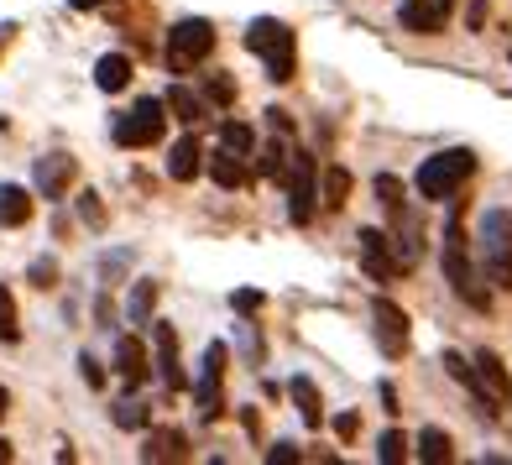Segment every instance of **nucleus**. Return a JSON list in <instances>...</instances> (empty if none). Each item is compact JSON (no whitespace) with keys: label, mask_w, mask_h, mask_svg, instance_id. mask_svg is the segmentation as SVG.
I'll list each match as a JSON object with an SVG mask.
<instances>
[{"label":"nucleus","mask_w":512,"mask_h":465,"mask_svg":"<svg viewBox=\"0 0 512 465\" xmlns=\"http://www.w3.org/2000/svg\"><path fill=\"white\" fill-rule=\"evenodd\" d=\"M335 434L351 439V434H356V413H340V418H335Z\"/></svg>","instance_id":"nucleus-41"},{"label":"nucleus","mask_w":512,"mask_h":465,"mask_svg":"<svg viewBox=\"0 0 512 465\" xmlns=\"http://www.w3.org/2000/svg\"><path fill=\"white\" fill-rule=\"evenodd\" d=\"M204 100L209 105H236V79H230V74H220V68H215V74H209V84H204Z\"/></svg>","instance_id":"nucleus-31"},{"label":"nucleus","mask_w":512,"mask_h":465,"mask_svg":"<svg viewBox=\"0 0 512 465\" xmlns=\"http://www.w3.org/2000/svg\"><path fill=\"white\" fill-rule=\"evenodd\" d=\"M450 6H455V0H434V11H439V16H450Z\"/></svg>","instance_id":"nucleus-44"},{"label":"nucleus","mask_w":512,"mask_h":465,"mask_svg":"<svg viewBox=\"0 0 512 465\" xmlns=\"http://www.w3.org/2000/svg\"><path fill=\"white\" fill-rule=\"evenodd\" d=\"M377 199H382V209H387L392 220H398L403 209H408V199H403V183L392 178V173H382V178H377Z\"/></svg>","instance_id":"nucleus-30"},{"label":"nucleus","mask_w":512,"mask_h":465,"mask_svg":"<svg viewBox=\"0 0 512 465\" xmlns=\"http://www.w3.org/2000/svg\"><path fill=\"white\" fill-rule=\"evenodd\" d=\"M126 262H131V257H126V251H110V257L100 262V272H105V283H115V277H121V272H126Z\"/></svg>","instance_id":"nucleus-37"},{"label":"nucleus","mask_w":512,"mask_h":465,"mask_svg":"<svg viewBox=\"0 0 512 465\" xmlns=\"http://www.w3.org/2000/svg\"><path fill=\"white\" fill-rule=\"evenodd\" d=\"M147 371H152V361H147V345H142V340H136V335L115 340V377L136 392V387L147 382Z\"/></svg>","instance_id":"nucleus-14"},{"label":"nucleus","mask_w":512,"mask_h":465,"mask_svg":"<svg viewBox=\"0 0 512 465\" xmlns=\"http://www.w3.org/2000/svg\"><path fill=\"white\" fill-rule=\"evenodd\" d=\"M283 162H288V136H277V142H267L262 157H256V173H262V178H288Z\"/></svg>","instance_id":"nucleus-25"},{"label":"nucleus","mask_w":512,"mask_h":465,"mask_svg":"<svg viewBox=\"0 0 512 465\" xmlns=\"http://www.w3.org/2000/svg\"><path fill=\"white\" fill-rule=\"evenodd\" d=\"M152 309H157V283L142 277V283H131V293H126V319L131 324H152Z\"/></svg>","instance_id":"nucleus-21"},{"label":"nucleus","mask_w":512,"mask_h":465,"mask_svg":"<svg viewBox=\"0 0 512 465\" xmlns=\"http://www.w3.org/2000/svg\"><path fill=\"white\" fill-rule=\"evenodd\" d=\"M398 16H403V27H408V32H424V37H434L439 27H445V16H439L434 6H424V0H403V11H398Z\"/></svg>","instance_id":"nucleus-24"},{"label":"nucleus","mask_w":512,"mask_h":465,"mask_svg":"<svg viewBox=\"0 0 512 465\" xmlns=\"http://www.w3.org/2000/svg\"><path fill=\"white\" fill-rule=\"evenodd\" d=\"M267 126H272L277 136H293V115H288V110H277V105H272V110H267Z\"/></svg>","instance_id":"nucleus-39"},{"label":"nucleus","mask_w":512,"mask_h":465,"mask_svg":"<svg viewBox=\"0 0 512 465\" xmlns=\"http://www.w3.org/2000/svg\"><path fill=\"white\" fill-rule=\"evenodd\" d=\"M32 220V194L16 189V183H0V225H27Z\"/></svg>","instance_id":"nucleus-19"},{"label":"nucleus","mask_w":512,"mask_h":465,"mask_svg":"<svg viewBox=\"0 0 512 465\" xmlns=\"http://www.w3.org/2000/svg\"><path fill=\"white\" fill-rule=\"evenodd\" d=\"M262 304H267L262 288H236V293H230V309H236V314H256Z\"/></svg>","instance_id":"nucleus-35"},{"label":"nucleus","mask_w":512,"mask_h":465,"mask_svg":"<svg viewBox=\"0 0 512 465\" xmlns=\"http://www.w3.org/2000/svg\"><path fill=\"white\" fill-rule=\"evenodd\" d=\"M209 53H215V27H209L204 16L173 21V32H168V74H189V68H199Z\"/></svg>","instance_id":"nucleus-5"},{"label":"nucleus","mask_w":512,"mask_h":465,"mask_svg":"<svg viewBox=\"0 0 512 465\" xmlns=\"http://www.w3.org/2000/svg\"><path fill=\"white\" fill-rule=\"evenodd\" d=\"M377 460H382V465H403V460H408V439H403L398 429H387V434L377 439Z\"/></svg>","instance_id":"nucleus-32"},{"label":"nucleus","mask_w":512,"mask_h":465,"mask_svg":"<svg viewBox=\"0 0 512 465\" xmlns=\"http://www.w3.org/2000/svg\"><path fill=\"white\" fill-rule=\"evenodd\" d=\"M79 377H84L89 387H105V366H100L95 356H89V351H84V356H79Z\"/></svg>","instance_id":"nucleus-36"},{"label":"nucleus","mask_w":512,"mask_h":465,"mask_svg":"<svg viewBox=\"0 0 512 465\" xmlns=\"http://www.w3.org/2000/svg\"><path fill=\"white\" fill-rule=\"evenodd\" d=\"M142 460H147V465H157V460H183V434H178V429H152Z\"/></svg>","instance_id":"nucleus-23"},{"label":"nucleus","mask_w":512,"mask_h":465,"mask_svg":"<svg viewBox=\"0 0 512 465\" xmlns=\"http://www.w3.org/2000/svg\"><path fill=\"white\" fill-rule=\"evenodd\" d=\"M418 460L424 465H450L455 460V439L445 429H424L418 434Z\"/></svg>","instance_id":"nucleus-22"},{"label":"nucleus","mask_w":512,"mask_h":465,"mask_svg":"<svg viewBox=\"0 0 512 465\" xmlns=\"http://www.w3.org/2000/svg\"><path fill=\"white\" fill-rule=\"evenodd\" d=\"M209 173H215L220 189H246V178H251V168H246V152L215 147V157H209Z\"/></svg>","instance_id":"nucleus-16"},{"label":"nucleus","mask_w":512,"mask_h":465,"mask_svg":"<svg viewBox=\"0 0 512 465\" xmlns=\"http://www.w3.org/2000/svg\"><path fill=\"white\" fill-rule=\"evenodd\" d=\"M74 11H95V6H105V0H68Z\"/></svg>","instance_id":"nucleus-42"},{"label":"nucleus","mask_w":512,"mask_h":465,"mask_svg":"<svg viewBox=\"0 0 512 465\" xmlns=\"http://www.w3.org/2000/svg\"><path fill=\"white\" fill-rule=\"evenodd\" d=\"M79 220H84V225H95V230H105V209H100V194H95V189H84V194H79Z\"/></svg>","instance_id":"nucleus-34"},{"label":"nucleus","mask_w":512,"mask_h":465,"mask_svg":"<svg viewBox=\"0 0 512 465\" xmlns=\"http://www.w3.org/2000/svg\"><path fill=\"white\" fill-rule=\"evenodd\" d=\"M162 105H168V110L178 115L183 126H199L204 115H209V105L194 95V89H183V84H173V89H168V100H162Z\"/></svg>","instance_id":"nucleus-20"},{"label":"nucleus","mask_w":512,"mask_h":465,"mask_svg":"<svg viewBox=\"0 0 512 465\" xmlns=\"http://www.w3.org/2000/svg\"><path fill=\"white\" fill-rule=\"evenodd\" d=\"M476 173V152L471 147H445V152H434V157H424V168H418V178H413V189H418V199H455L460 194V183Z\"/></svg>","instance_id":"nucleus-2"},{"label":"nucleus","mask_w":512,"mask_h":465,"mask_svg":"<svg viewBox=\"0 0 512 465\" xmlns=\"http://www.w3.org/2000/svg\"><path fill=\"white\" fill-rule=\"evenodd\" d=\"M267 460L272 465H288V460H298V445H293V439H277V445L267 450Z\"/></svg>","instance_id":"nucleus-38"},{"label":"nucleus","mask_w":512,"mask_h":465,"mask_svg":"<svg viewBox=\"0 0 512 465\" xmlns=\"http://www.w3.org/2000/svg\"><path fill=\"white\" fill-rule=\"evenodd\" d=\"M110 418H115V429H147V424H152V408L126 398V403H115V413H110Z\"/></svg>","instance_id":"nucleus-29"},{"label":"nucleus","mask_w":512,"mask_h":465,"mask_svg":"<svg viewBox=\"0 0 512 465\" xmlns=\"http://www.w3.org/2000/svg\"><path fill=\"white\" fill-rule=\"evenodd\" d=\"M199 173H204V147H199V136L189 131V136H178L173 152H168V178L173 183H194Z\"/></svg>","instance_id":"nucleus-15"},{"label":"nucleus","mask_w":512,"mask_h":465,"mask_svg":"<svg viewBox=\"0 0 512 465\" xmlns=\"http://www.w3.org/2000/svg\"><path fill=\"white\" fill-rule=\"evenodd\" d=\"M288 392H293V408H298V418H304L309 429H319V424H324V403H319V387H314V377H293V382H288Z\"/></svg>","instance_id":"nucleus-17"},{"label":"nucleus","mask_w":512,"mask_h":465,"mask_svg":"<svg viewBox=\"0 0 512 465\" xmlns=\"http://www.w3.org/2000/svg\"><path fill=\"white\" fill-rule=\"evenodd\" d=\"M220 147H230V152H246V157H256V131H251L246 121H225V126H220Z\"/></svg>","instance_id":"nucleus-26"},{"label":"nucleus","mask_w":512,"mask_h":465,"mask_svg":"<svg viewBox=\"0 0 512 465\" xmlns=\"http://www.w3.org/2000/svg\"><path fill=\"white\" fill-rule=\"evenodd\" d=\"M152 345H157V377L168 382L173 392L189 387V377H183V366H178V335H173V324H157L152 319Z\"/></svg>","instance_id":"nucleus-13"},{"label":"nucleus","mask_w":512,"mask_h":465,"mask_svg":"<svg viewBox=\"0 0 512 465\" xmlns=\"http://www.w3.org/2000/svg\"><path fill=\"white\" fill-rule=\"evenodd\" d=\"M21 340V319H16V298L11 288L0 283V345H16Z\"/></svg>","instance_id":"nucleus-27"},{"label":"nucleus","mask_w":512,"mask_h":465,"mask_svg":"<svg viewBox=\"0 0 512 465\" xmlns=\"http://www.w3.org/2000/svg\"><path fill=\"white\" fill-rule=\"evenodd\" d=\"M471 366H476V408L486 413V418H497L507 403H512V377H507V366H502V356L497 351H476L471 356Z\"/></svg>","instance_id":"nucleus-7"},{"label":"nucleus","mask_w":512,"mask_h":465,"mask_svg":"<svg viewBox=\"0 0 512 465\" xmlns=\"http://www.w3.org/2000/svg\"><path fill=\"white\" fill-rule=\"evenodd\" d=\"M6 408H11V392H6V387H0V418H6Z\"/></svg>","instance_id":"nucleus-43"},{"label":"nucleus","mask_w":512,"mask_h":465,"mask_svg":"<svg viewBox=\"0 0 512 465\" xmlns=\"http://www.w3.org/2000/svg\"><path fill=\"white\" fill-rule=\"evenodd\" d=\"M162 131H168V105L147 95V100H136L121 121H115V142L121 147H157Z\"/></svg>","instance_id":"nucleus-6"},{"label":"nucleus","mask_w":512,"mask_h":465,"mask_svg":"<svg viewBox=\"0 0 512 465\" xmlns=\"http://www.w3.org/2000/svg\"><path fill=\"white\" fill-rule=\"evenodd\" d=\"M95 84L105 89V95H121V89L131 84V58L126 53H105L95 63Z\"/></svg>","instance_id":"nucleus-18"},{"label":"nucleus","mask_w":512,"mask_h":465,"mask_svg":"<svg viewBox=\"0 0 512 465\" xmlns=\"http://www.w3.org/2000/svg\"><path fill=\"white\" fill-rule=\"evenodd\" d=\"M74 157L68 152H48V157H37V168H32V183H37V194L48 199V204H58L68 189H74Z\"/></svg>","instance_id":"nucleus-11"},{"label":"nucleus","mask_w":512,"mask_h":465,"mask_svg":"<svg viewBox=\"0 0 512 465\" xmlns=\"http://www.w3.org/2000/svg\"><path fill=\"white\" fill-rule=\"evenodd\" d=\"M345 194H351V173H345V168H330V173H324V189H319V204L340 209Z\"/></svg>","instance_id":"nucleus-28"},{"label":"nucleus","mask_w":512,"mask_h":465,"mask_svg":"<svg viewBox=\"0 0 512 465\" xmlns=\"http://www.w3.org/2000/svg\"><path fill=\"white\" fill-rule=\"evenodd\" d=\"M314 209H319V162H314V152L298 147L293 168H288V220L309 225Z\"/></svg>","instance_id":"nucleus-8"},{"label":"nucleus","mask_w":512,"mask_h":465,"mask_svg":"<svg viewBox=\"0 0 512 465\" xmlns=\"http://www.w3.org/2000/svg\"><path fill=\"white\" fill-rule=\"evenodd\" d=\"M371 324H377V345H382V356H408V314L392 304V298H377L371 304Z\"/></svg>","instance_id":"nucleus-10"},{"label":"nucleus","mask_w":512,"mask_h":465,"mask_svg":"<svg viewBox=\"0 0 512 465\" xmlns=\"http://www.w3.org/2000/svg\"><path fill=\"white\" fill-rule=\"evenodd\" d=\"M225 361H230V351H225V340H209L204 345V371H199V387H194V403H199V418H220L225 408H220V382H225Z\"/></svg>","instance_id":"nucleus-9"},{"label":"nucleus","mask_w":512,"mask_h":465,"mask_svg":"<svg viewBox=\"0 0 512 465\" xmlns=\"http://www.w3.org/2000/svg\"><path fill=\"white\" fill-rule=\"evenodd\" d=\"M0 460H11V439H0Z\"/></svg>","instance_id":"nucleus-45"},{"label":"nucleus","mask_w":512,"mask_h":465,"mask_svg":"<svg viewBox=\"0 0 512 465\" xmlns=\"http://www.w3.org/2000/svg\"><path fill=\"white\" fill-rule=\"evenodd\" d=\"M476 246H481L486 283L512 293V215H507V209H486L481 230H476Z\"/></svg>","instance_id":"nucleus-3"},{"label":"nucleus","mask_w":512,"mask_h":465,"mask_svg":"<svg viewBox=\"0 0 512 465\" xmlns=\"http://www.w3.org/2000/svg\"><path fill=\"white\" fill-rule=\"evenodd\" d=\"M53 277H58V262H32V283L37 288H53Z\"/></svg>","instance_id":"nucleus-40"},{"label":"nucleus","mask_w":512,"mask_h":465,"mask_svg":"<svg viewBox=\"0 0 512 465\" xmlns=\"http://www.w3.org/2000/svg\"><path fill=\"white\" fill-rule=\"evenodd\" d=\"M445 277H450V288L455 298H465L471 309H492V293H486V277L476 272V262L465 257V230H460V215L445 220Z\"/></svg>","instance_id":"nucleus-4"},{"label":"nucleus","mask_w":512,"mask_h":465,"mask_svg":"<svg viewBox=\"0 0 512 465\" xmlns=\"http://www.w3.org/2000/svg\"><path fill=\"white\" fill-rule=\"evenodd\" d=\"M445 371H450V377L465 387V392H476V366L471 361H465L460 351H445Z\"/></svg>","instance_id":"nucleus-33"},{"label":"nucleus","mask_w":512,"mask_h":465,"mask_svg":"<svg viewBox=\"0 0 512 465\" xmlns=\"http://www.w3.org/2000/svg\"><path fill=\"white\" fill-rule=\"evenodd\" d=\"M246 48L267 63V79L272 84H288L293 68H298V37L288 32V21L277 16H256L246 27Z\"/></svg>","instance_id":"nucleus-1"},{"label":"nucleus","mask_w":512,"mask_h":465,"mask_svg":"<svg viewBox=\"0 0 512 465\" xmlns=\"http://www.w3.org/2000/svg\"><path fill=\"white\" fill-rule=\"evenodd\" d=\"M361 267L371 283H392L398 277V257H392V241H387V230H361Z\"/></svg>","instance_id":"nucleus-12"}]
</instances>
